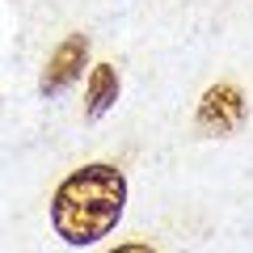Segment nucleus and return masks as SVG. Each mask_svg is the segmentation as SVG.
<instances>
[{"mask_svg": "<svg viewBox=\"0 0 253 253\" xmlns=\"http://www.w3.org/2000/svg\"><path fill=\"white\" fill-rule=\"evenodd\" d=\"M123 211H126V173L110 161L72 169L51 194V228L72 249L106 241L118 228Z\"/></svg>", "mask_w": 253, "mask_h": 253, "instance_id": "nucleus-1", "label": "nucleus"}, {"mask_svg": "<svg viewBox=\"0 0 253 253\" xmlns=\"http://www.w3.org/2000/svg\"><path fill=\"white\" fill-rule=\"evenodd\" d=\"M89 46H93L89 34H68L63 38L51 51L42 76H38V93H42V97H59L63 89H72L84 76V68H89Z\"/></svg>", "mask_w": 253, "mask_h": 253, "instance_id": "nucleus-2", "label": "nucleus"}, {"mask_svg": "<svg viewBox=\"0 0 253 253\" xmlns=\"http://www.w3.org/2000/svg\"><path fill=\"white\" fill-rule=\"evenodd\" d=\"M241 123H245V93L236 84H211L199 101V131L232 135Z\"/></svg>", "mask_w": 253, "mask_h": 253, "instance_id": "nucleus-3", "label": "nucleus"}, {"mask_svg": "<svg viewBox=\"0 0 253 253\" xmlns=\"http://www.w3.org/2000/svg\"><path fill=\"white\" fill-rule=\"evenodd\" d=\"M118 89H123V81H118L114 63H93L89 84H84V118H93V123L106 118L118 101Z\"/></svg>", "mask_w": 253, "mask_h": 253, "instance_id": "nucleus-4", "label": "nucleus"}, {"mask_svg": "<svg viewBox=\"0 0 253 253\" xmlns=\"http://www.w3.org/2000/svg\"><path fill=\"white\" fill-rule=\"evenodd\" d=\"M110 253H156V249L144 245V241H126V245H118V249H110Z\"/></svg>", "mask_w": 253, "mask_h": 253, "instance_id": "nucleus-5", "label": "nucleus"}]
</instances>
